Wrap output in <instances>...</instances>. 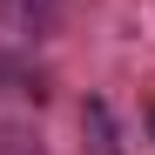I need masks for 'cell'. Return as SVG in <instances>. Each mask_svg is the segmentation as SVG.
<instances>
[{"label": "cell", "instance_id": "6da1fadb", "mask_svg": "<svg viewBox=\"0 0 155 155\" xmlns=\"http://www.w3.org/2000/svg\"><path fill=\"white\" fill-rule=\"evenodd\" d=\"M148 128H155V115H148Z\"/></svg>", "mask_w": 155, "mask_h": 155}]
</instances>
